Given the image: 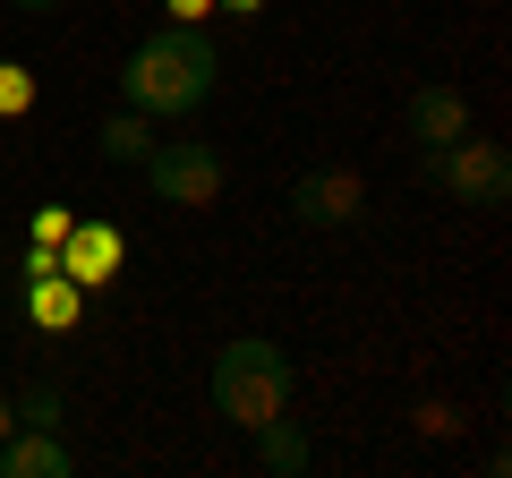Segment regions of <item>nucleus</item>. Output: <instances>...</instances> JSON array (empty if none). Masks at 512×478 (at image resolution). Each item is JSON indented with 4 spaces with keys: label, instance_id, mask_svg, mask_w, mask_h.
<instances>
[{
    "label": "nucleus",
    "instance_id": "1",
    "mask_svg": "<svg viewBox=\"0 0 512 478\" xmlns=\"http://www.w3.org/2000/svg\"><path fill=\"white\" fill-rule=\"evenodd\" d=\"M222 86V52L205 43V26H163V35H146L137 52H128L120 69V94L146 120H188V111H205Z\"/></svg>",
    "mask_w": 512,
    "mask_h": 478
},
{
    "label": "nucleus",
    "instance_id": "2",
    "mask_svg": "<svg viewBox=\"0 0 512 478\" xmlns=\"http://www.w3.org/2000/svg\"><path fill=\"white\" fill-rule=\"evenodd\" d=\"M291 359H282V342H265V333H248V342H222L214 350V410L231 427H265L291 410Z\"/></svg>",
    "mask_w": 512,
    "mask_h": 478
},
{
    "label": "nucleus",
    "instance_id": "3",
    "mask_svg": "<svg viewBox=\"0 0 512 478\" xmlns=\"http://www.w3.org/2000/svg\"><path fill=\"white\" fill-rule=\"evenodd\" d=\"M427 171H436V188L461 197L470 214H504V197H512V154L495 146V137H453V146L427 154Z\"/></svg>",
    "mask_w": 512,
    "mask_h": 478
},
{
    "label": "nucleus",
    "instance_id": "4",
    "mask_svg": "<svg viewBox=\"0 0 512 478\" xmlns=\"http://www.w3.org/2000/svg\"><path fill=\"white\" fill-rule=\"evenodd\" d=\"M137 171H146V188H154L163 205H180V214H205V205L222 197V154L197 146V137H163Z\"/></svg>",
    "mask_w": 512,
    "mask_h": 478
},
{
    "label": "nucleus",
    "instance_id": "5",
    "mask_svg": "<svg viewBox=\"0 0 512 478\" xmlns=\"http://www.w3.org/2000/svg\"><path fill=\"white\" fill-rule=\"evenodd\" d=\"M291 214L308 222V231H342V222L367 214V180L350 163H316V171L291 180Z\"/></svg>",
    "mask_w": 512,
    "mask_h": 478
},
{
    "label": "nucleus",
    "instance_id": "6",
    "mask_svg": "<svg viewBox=\"0 0 512 478\" xmlns=\"http://www.w3.org/2000/svg\"><path fill=\"white\" fill-rule=\"evenodd\" d=\"M120 257H128V239L111 231V222H86V214H77L69 239H60V274H69L77 291H103V282L120 274Z\"/></svg>",
    "mask_w": 512,
    "mask_h": 478
},
{
    "label": "nucleus",
    "instance_id": "7",
    "mask_svg": "<svg viewBox=\"0 0 512 478\" xmlns=\"http://www.w3.org/2000/svg\"><path fill=\"white\" fill-rule=\"evenodd\" d=\"M77 453L60 444V427H9L0 444V478H69Z\"/></svg>",
    "mask_w": 512,
    "mask_h": 478
},
{
    "label": "nucleus",
    "instance_id": "8",
    "mask_svg": "<svg viewBox=\"0 0 512 478\" xmlns=\"http://www.w3.org/2000/svg\"><path fill=\"white\" fill-rule=\"evenodd\" d=\"M410 137H419L427 154L453 146V137H470V94L461 86H419L410 94Z\"/></svg>",
    "mask_w": 512,
    "mask_h": 478
},
{
    "label": "nucleus",
    "instance_id": "9",
    "mask_svg": "<svg viewBox=\"0 0 512 478\" xmlns=\"http://www.w3.org/2000/svg\"><path fill=\"white\" fill-rule=\"evenodd\" d=\"M248 436H256V461H265L274 478H299V470H316V444H308V427H299L291 410H282V419H265V427H248Z\"/></svg>",
    "mask_w": 512,
    "mask_h": 478
},
{
    "label": "nucleus",
    "instance_id": "10",
    "mask_svg": "<svg viewBox=\"0 0 512 478\" xmlns=\"http://www.w3.org/2000/svg\"><path fill=\"white\" fill-rule=\"evenodd\" d=\"M26 316H35L43 333H77V316H86V291H77L69 274H43V282H26Z\"/></svg>",
    "mask_w": 512,
    "mask_h": 478
},
{
    "label": "nucleus",
    "instance_id": "11",
    "mask_svg": "<svg viewBox=\"0 0 512 478\" xmlns=\"http://www.w3.org/2000/svg\"><path fill=\"white\" fill-rule=\"evenodd\" d=\"M154 146H163V137H154V120H146L137 103H128V111H111V120H103V137H94V154H103V163H146Z\"/></svg>",
    "mask_w": 512,
    "mask_h": 478
},
{
    "label": "nucleus",
    "instance_id": "12",
    "mask_svg": "<svg viewBox=\"0 0 512 478\" xmlns=\"http://www.w3.org/2000/svg\"><path fill=\"white\" fill-rule=\"evenodd\" d=\"M26 111H35V69L0 60V120H26Z\"/></svg>",
    "mask_w": 512,
    "mask_h": 478
},
{
    "label": "nucleus",
    "instance_id": "13",
    "mask_svg": "<svg viewBox=\"0 0 512 478\" xmlns=\"http://www.w3.org/2000/svg\"><path fill=\"white\" fill-rule=\"evenodd\" d=\"M18 427H60V385H26L18 393Z\"/></svg>",
    "mask_w": 512,
    "mask_h": 478
},
{
    "label": "nucleus",
    "instance_id": "14",
    "mask_svg": "<svg viewBox=\"0 0 512 478\" xmlns=\"http://www.w3.org/2000/svg\"><path fill=\"white\" fill-rule=\"evenodd\" d=\"M69 222H77V205H35V248H60Z\"/></svg>",
    "mask_w": 512,
    "mask_h": 478
},
{
    "label": "nucleus",
    "instance_id": "15",
    "mask_svg": "<svg viewBox=\"0 0 512 478\" xmlns=\"http://www.w3.org/2000/svg\"><path fill=\"white\" fill-rule=\"evenodd\" d=\"M163 18L171 26H205V18H214V0H163Z\"/></svg>",
    "mask_w": 512,
    "mask_h": 478
},
{
    "label": "nucleus",
    "instance_id": "16",
    "mask_svg": "<svg viewBox=\"0 0 512 478\" xmlns=\"http://www.w3.org/2000/svg\"><path fill=\"white\" fill-rule=\"evenodd\" d=\"M18 274H26V282H43V274H60V248H26V257H18Z\"/></svg>",
    "mask_w": 512,
    "mask_h": 478
},
{
    "label": "nucleus",
    "instance_id": "17",
    "mask_svg": "<svg viewBox=\"0 0 512 478\" xmlns=\"http://www.w3.org/2000/svg\"><path fill=\"white\" fill-rule=\"evenodd\" d=\"M419 436H453V410H444V402H419Z\"/></svg>",
    "mask_w": 512,
    "mask_h": 478
},
{
    "label": "nucleus",
    "instance_id": "18",
    "mask_svg": "<svg viewBox=\"0 0 512 478\" xmlns=\"http://www.w3.org/2000/svg\"><path fill=\"white\" fill-rule=\"evenodd\" d=\"M265 0H214V18H256Z\"/></svg>",
    "mask_w": 512,
    "mask_h": 478
},
{
    "label": "nucleus",
    "instance_id": "19",
    "mask_svg": "<svg viewBox=\"0 0 512 478\" xmlns=\"http://www.w3.org/2000/svg\"><path fill=\"white\" fill-rule=\"evenodd\" d=\"M9 427H18V402H9V393H0V444H9Z\"/></svg>",
    "mask_w": 512,
    "mask_h": 478
},
{
    "label": "nucleus",
    "instance_id": "20",
    "mask_svg": "<svg viewBox=\"0 0 512 478\" xmlns=\"http://www.w3.org/2000/svg\"><path fill=\"white\" fill-rule=\"evenodd\" d=\"M0 9H35V18H43V9H60V0H0Z\"/></svg>",
    "mask_w": 512,
    "mask_h": 478
}]
</instances>
